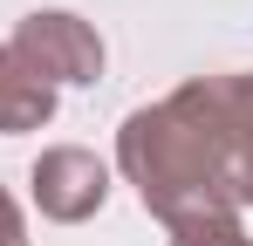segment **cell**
<instances>
[{
    "label": "cell",
    "mask_w": 253,
    "mask_h": 246,
    "mask_svg": "<svg viewBox=\"0 0 253 246\" xmlns=\"http://www.w3.org/2000/svg\"><path fill=\"white\" fill-rule=\"evenodd\" d=\"M171 103L199 130L212 192L226 205H253V69H240V76H192L185 89H171Z\"/></svg>",
    "instance_id": "cell-1"
},
{
    "label": "cell",
    "mask_w": 253,
    "mask_h": 246,
    "mask_svg": "<svg viewBox=\"0 0 253 246\" xmlns=\"http://www.w3.org/2000/svg\"><path fill=\"white\" fill-rule=\"evenodd\" d=\"M48 89H89V82L103 76V35L89 28L83 14H69V7H35V14H21L14 21V41H7Z\"/></svg>",
    "instance_id": "cell-2"
},
{
    "label": "cell",
    "mask_w": 253,
    "mask_h": 246,
    "mask_svg": "<svg viewBox=\"0 0 253 246\" xmlns=\"http://www.w3.org/2000/svg\"><path fill=\"white\" fill-rule=\"evenodd\" d=\"M28 192H35V212L55 219V226H83L110 205V164L83 151V144H48L35 171H28Z\"/></svg>",
    "instance_id": "cell-3"
},
{
    "label": "cell",
    "mask_w": 253,
    "mask_h": 246,
    "mask_svg": "<svg viewBox=\"0 0 253 246\" xmlns=\"http://www.w3.org/2000/svg\"><path fill=\"white\" fill-rule=\"evenodd\" d=\"M55 117V89H48L7 41H0V137H21V130H42Z\"/></svg>",
    "instance_id": "cell-4"
},
{
    "label": "cell",
    "mask_w": 253,
    "mask_h": 246,
    "mask_svg": "<svg viewBox=\"0 0 253 246\" xmlns=\"http://www.w3.org/2000/svg\"><path fill=\"white\" fill-rule=\"evenodd\" d=\"M165 226V246H253L247 219L233 205H199V212H178V219H158Z\"/></svg>",
    "instance_id": "cell-5"
},
{
    "label": "cell",
    "mask_w": 253,
    "mask_h": 246,
    "mask_svg": "<svg viewBox=\"0 0 253 246\" xmlns=\"http://www.w3.org/2000/svg\"><path fill=\"white\" fill-rule=\"evenodd\" d=\"M0 246H28V219H21V205H14L7 185H0Z\"/></svg>",
    "instance_id": "cell-6"
}]
</instances>
